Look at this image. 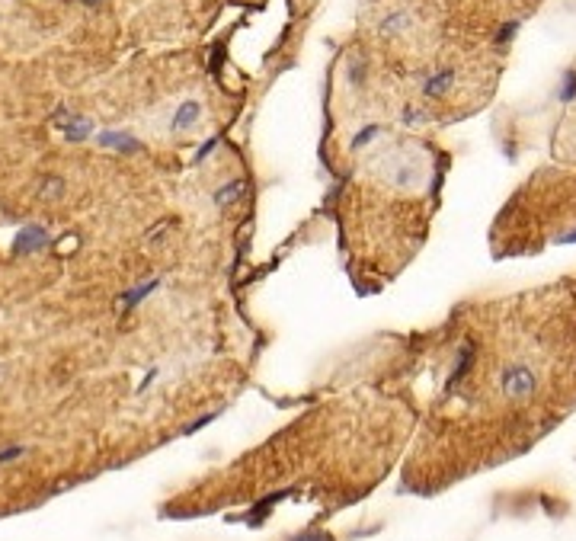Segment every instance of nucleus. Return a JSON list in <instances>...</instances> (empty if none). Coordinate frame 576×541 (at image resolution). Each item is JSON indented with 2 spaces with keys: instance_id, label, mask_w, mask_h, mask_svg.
I'll return each instance as SVG.
<instances>
[{
  "instance_id": "nucleus-12",
  "label": "nucleus",
  "mask_w": 576,
  "mask_h": 541,
  "mask_svg": "<svg viewBox=\"0 0 576 541\" xmlns=\"http://www.w3.org/2000/svg\"><path fill=\"white\" fill-rule=\"evenodd\" d=\"M407 26H410V16L407 13H391V16H384V20L378 22V30H381L384 36H394V32L407 30Z\"/></svg>"
},
{
  "instance_id": "nucleus-11",
  "label": "nucleus",
  "mask_w": 576,
  "mask_h": 541,
  "mask_svg": "<svg viewBox=\"0 0 576 541\" xmlns=\"http://www.w3.org/2000/svg\"><path fill=\"white\" fill-rule=\"evenodd\" d=\"M471 362H474V349H471V346H461V349H458V362H454V368H452V384H458L461 378L468 375Z\"/></svg>"
},
{
  "instance_id": "nucleus-15",
  "label": "nucleus",
  "mask_w": 576,
  "mask_h": 541,
  "mask_svg": "<svg viewBox=\"0 0 576 541\" xmlns=\"http://www.w3.org/2000/svg\"><path fill=\"white\" fill-rule=\"evenodd\" d=\"M349 84H355V87H362V84H365V65H362V61L349 65Z\"/></svg>"
},
{
  "instance_id": "nucleus-5",
  "label": "nucleus",
  "mask_w": 576,
  "mask_h": 541,
  "mask_svg": "<svg viewBox=\"0 0 576 541\" xmlns=\"http://www.w3.org/2000/svg\"><path fill=\"white\" fill-rule=\"evenodd\" d=\"M96 145L100 148H112V151H125V154H138L141 151V141L131 138L129 131H100L96 135Z\"/></svg>"
},
{
  "instance_id": "nucleus-16",
  "label": "nucleus",
  "mask_w": 576,
  "mask_h": 541,
  "mask_svg": "<svg viewBox=\"0 0 576 541\" xmlns=\"http://www.w3.org/2000/svg\"><path fill=\"white\" fill-rule=\"evenodd\" d=\"M215 148H218V138H209V141H205V145H202L199 151H195V157H192V160H195V164H202V160L209 157V154L215 151Z\"/></svg>"
},
{
  "instance_id": "nucleus-4",
  "label": "nucleus",
  "mask_w": 576,
  "mask_h": 541,
  "mask_svg": "<svg viewBox=\"0 0 576 541\" xmlns=\"http://www.w3.org/2000/svg\"><path fill=\"white\" fill-rule=\"evenodd\" d=\"M58 119H65V122H58V125L65 129V138L67 141H74V145H77V141H86V138L93 135V122H90L86 116H67L65 109H61Z\"/></svg>"
},
{
  "instance_id": "nucleus-19",
  "label": "nucleus",
  "mask_w": 576,
  "mask_h": 541,
  "mask_svg": "<svg viewBox=\"0 0 576 541\" xmlns=\"http://www.w3.org/2000/svg\"><path fill=\"white\" fill-rule=\"evenodd\" d=\"M295 541H330V538H324V535H301V538H295Z\"/></svg>"
},
{
  "instance_id": "nucleus-9",
  "label": "nucleus",
  "mask_w": 576,
  "mask_h": 541,
  "mask_svg": "<svg viewBox=\"0 0 576 541\" xmlns=\"http://www.w3.org/2000/svg\"><path fill=\"white\" fill-rule=\"evenodd\" d=\"M381 125H365V129H359V131H355V135H353V141H349V148H353V151H362V148H368V145H372V141H374V138H381Z\"/></svg>"
},
{
  "instance_id": "nucleus-2",
  "label": "nucleus",
  "mask_w": 576,
  "mask_h": 541,
  "mask_svg": "<svg viewBox=\"0 0 576 541\" xmlns=\"http://www.w3.org/2000/svg\"><path fill=\"white\" fill-rule=\"evenodd\" d=\"M48 240H51V234H48V228H45V224H39V221L22 224L20 234H16V240H13V253H16V256L39 253V250H45V244H48Z\"/></svg>"
},
{
  "instance_id": "nucleus-3",
  "label": "nucleus",
  "mask_w": 576,
  "mask_h": 541,
  "mask_svg": "<svg viewBox=\"0 0 576 541\" xmlns=\"http://www.w3.org/2000/svg\"><path fill=\"white\" fill-rule=\"evenodd\" d=\"M160 282H164V279H160V275H154V279H148V282H138L135 289L122 292V298H119V311H122V318H125V314H131V311H135L141 301H148V295L160 289Z\"/></svg>"
},
{
  "instance_id": "nucleus-17",
  "label": "nucleus",
  "mask_w": 576,
  "mask_h": 541,
  "mask_svg": "<svg viewBox=\"0 0 576 541\" xmlns=\"http://www.w3.org/2000/svg\"><path fill=\"white\" fill-rule=\"evenodd\" d=\"M516 30H518V22H516V20H512V22H506L503 30L497 32V42H509V39L516 36Z\"/></svg>"
},
{
  "instance_id": "nucleus-20",
  "label": "nucleus",
  "mask_w": 576,
  "mask_h": 541,
  "mask_svg": "<svg viewBox=\"0 0 576 541\" xmlns=\"http://www.w3.org/2000/svg\"><path fill=\"white\" fill-rule=\"evenodd\" d=\"M84 4H90V7H96V4H103V0H84Z\"/></svg>"
},
{
  "instance_id": "nucleus-7",
  "label": "nucleus",
  "mask_w": 576,
  "mask_h": 541,
  "mask_svg": "<svg viewBox=\"0 0 576 541\" xmlns=\"http://www.w3.org/2000/svg\"><path fill=\"white\" fill-rule=\"evenodd\" d=\"M244 189H247V180H230V183H224L221 189H215L211 202H215L218 209H224V205H234L240 195H244Z\"/></svg>"
},
{
  "instance_id": "nucleus-18",
  "label": "nucleus",
  "mask_w": 576,
  "mask_h": 541,
  "mask_svg": "<svg viewBox=\"0 0 576 541\" xmlns=\"http://www.w3.org/2000/svg\"><path fill=\"white\" fill-rule=\"evenodd\" d=\"M557 244H576V228H573V231H567V234H561V237H557Z\"/></svg>"
},
{
  "instance_id": "nucleus-13",
  "label": "nucleus",
  "mask_w": 576,
  "mask_h": 541,
  "mask_svg": "<svg viewBox=\"0 0 576 541\" xmlns=\"http://www.w3.org/2000/svg\"><path fill=\"white\" fill-rule=\"evenodd\" d=\"M561 100H563V103L576 100V74H573V71H567V74H563V87H561Z\"/></svg>"
},
{
  "instance_id": "nucleus-6",
  "label": "nucleus",
  "mask_w": 576,
  "mask_h": 541,
  "mask_svg": "<svg viewBox=\"0 0 576 541\" xmlns=\"http://www.w3.org/2000/svg\"><path fill=\"white\" fill-rule=\"evenodd\" d=\"M199 116H202V103L199 100H186L176 112H173L170 129L173 131H186V129H192V125L199 122Z\"/></svg>"
},
{
  "instance_id": "nucleus-1",
  "label": "nucleus",
  "mask_w": 576,
  "mask_h": 541,
  "mask_svg": "<svg viewBox=\"0 0 576 541\" xmlns=\"http://www.w3.org/2000/svg\"><path fill=\"white\" fill-rule=\"evenodd\" d=\"M499 388H503V394L509 397V400H525V397L535 394V388H538V378H535V372L528 365H522V362H512V365H506L503 378H499Z\"/></svg>"
},
{
  "instance_id": "nucleus-8",
  "label": "nucleus",
  "mask_w": 576,
  "mask_h": 541,
  "mask_svg": "<svg viewBox=\"0 0 576 541\" xmlns=\"http://www.w3.org/2000/svg\"><path fill=\"white\" fill-rule=\"evenodd\" d=\"M454 84V71H439V74H432L429 80L423 84V93L426 96H442L448 87Z\"/></svg>"
},
{
  "instance_id": "nucleus-10",
  "label": "nucleus",
  "mask_w": 576,
  "mask_h": 541,
  "mask_svg": "<svg viewBox=\"0 0 576 541\" xmlns=\"http://www.w3.org/2000/svg\"><path fill=\"white\" fill-rule=\"evenodd\" d=\"M61 193H65V180L55 174H45L42 183H39V195L42 199H61Z\"/></svg>"
},
{
  "instance_id": "nucleus-14",
  "label": "nucleus",
  "mask_w": 576,
  "mask_h": 541,
  "mask_svg": "<svg viewBox=\"0 0 576 541\" xmlns=\"http://www.w3.org/2000/svg\"><path fill=\"white\" fill-rule=\"evenodd\" d=\"M26 455V445H7V448H0V464H10L16 462V458H22Z\"/></svg>"
}]
</instances>
